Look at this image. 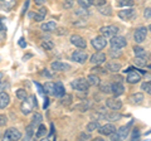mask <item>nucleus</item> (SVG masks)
I'll return each mask as SVG.
<instances>
[{"instance_id": "obj_29", "label": "nucleus", "mask_w": 151, "mask_h": 141, "mask_svg": "<svg viewBox=\"0 0 151 141\" xmlns=\"http://www.w3.org/2000/svg\"><path fill=\"white\" fill-rule=\"evenodd\" d=\"M100 129V124H98V121H92V122H89V124L87 125V131L88 132H92V131L94 130H98Z\"/></svg>"}, {"instance_id": "obj_12", "label": "nucleus", "mask_w": 151, "mask_h": 141, "mask_svg": "<svg viewBox=\"0 0 151 141\" xmlns=\"http://www.w3.org/2000/svg\"><path fill=\"white\" fill-rule=\"evenodd\" d=\"M111 90H112V93L115 95V97H119L121 95H124L125 92V88H124V84H122L121 82H113L111 84Z\"/></svg>"}, {"instance_id": "obj_6", "label": "nucleus", "mask_w": 151, "mask_h": 141, "mask_svg": "<svg viewBox=\"0 0 151 141\" xmlns=\"http://www.w3.org/2000/svg\"><path fill=\"white\" fill-rule=\"evenodd\" d=\"M22 139V132L17 129H9L5 131L4 134V140H8V141H13V140H20Z\"/></svg>"}, {"instance_id": "obj_30", "label": "nucleus", "mask_w": 151, "mask_h": 141, "mask_svg": "<svg viewBox=\"0 0 151 141\" xmlns=\"http://www.w3.org/2000/svg\"><path fill=\"white\" fill-rule=\"evenodd\" d=\"M15 95H17V97L19 98V100H22V101H24V100H27V98H28V93H27L25 90H23V88L18 90Z\"/></svg>"}, {"instance_id": "obj_46", "label": "nucleus", "mask_w": 151, "mask_h": 141, "mask_svg": "<svg viewBox=\"0 0 151 141\" xmlns=\"http://www.w3.org/2000/svg\"><path fill=\"white\" fill-rule=\"evenodd\" d=\"M93 73H106V70H103V68L101 67H96V68H92Z\"/></svg>"}, {"instance_id": "obj_21", "label": "nucleus", "mask_w": 151, "mask_h": 141, "mask_svg": "<svg viewBox=\"0 0 151 141\" xmlns=\"http://www.w3.org/2000/svg\"><path fill=\"white\" fill-rule=\"evenodd\" d=\"M134 63L139 67H144L147 64V55H136L134 59Z\"/></svg>"}, {"instance_id": "obj_35", "label": "nucleus", "mask_w": 151, "mask_h": 141, "mask_svg": "<svg viewBox=\"0 0 151 141\" xmlns=\"http://www.w3.org/2000/svg\"><path fill=\"white\" fill-rule=\"evenodd\" d=\"M134 53H135V55H146V50L142 48V47L135 45L134 47Z\"/></svg>"}, {"instance_id": "obj_4", "label": "nucleus", "mask_w": 151, "mask_h": 141, "mask_svg": "<svg viewBox=\"0 0 151 141\" xmlns=\"http://www.w3.org/2000/svg\"><path fill=\"white\" fill-rule=\"evenodd\" d=\"M146 35H147V28L140 27L134 33V39H135L136 43L140 44V43H142V42L146 39Z\"/></svg>"}, {"instance_id": "obj_10", "label": "nucleus", "mask_w": 151, "mask_h": 141, "mask_svg": "<svg viewBox=\"0 0 151 141\" xmlns=\"http://www.w3.org/2000/svg\"><path fill=\"white\" fill-rule=\"evenodd\" d=\"M70 43H72L73 45H76L77 48H82V49L87 47V42L78 34H73L72 37H70Z\"/></svg>"}, {"instance_id": "obj_49", "label": "nucleus", "mask_w": 151, "mask_h": 141, "mask_svg": "<svg viewBox=\"0 0 151 141\" xmlns=\"http://www.w3.org/2000/svg\"><path fill=\"white\" fill-rule=\"evenodd\" d=\"M140 136V134H139V131L137 130H134V134H132V136H131V139L132 140H135V139H137Z\"/></svg>"}, {"instance_id": "obj_2", "label": "nucleus", "mask_w": 151, "mask_h": 141, "mask_svg": "<svg viewBox=\"0 0 151 141\" xmlns=\"http://www.w3.org/2000/svg\"><path fill=\"white\" fill-rule=\"evenodd\" d=\"M73 90L76 91H79V92H87V90L89 88V83L87 79L84 78H78V79H74V81L70 83Z\"/></svg>"}, {"instance_id": "obj_26", "label": "nucleus", "mask_w": 151, "mask_h": 141, "mask_svg": "<svg viewBox=\"0 0 151 141\" xmlns=\"http://www.w3.org/2000/svg\"><path fill=\"white\" fill-rule=\"evenodd\" d=\"M42 121H43V116H42L39 112H35V114L33 115V119H32V125L33 126H39L42 124Z\"/></svg>"}, {"instance_id": "obj_5", "label": "nucleus", "mask_w": 151, "mask_h": 141, "mask_svg": "<svg viewBox=\"0 0 151 141\" xmlns=\"http://www.w3.org/2000/svg\"><path fill=\"white\" fill-rule=\"evenodd\" d=\"M126 45H127V42H126V39L124 38V37H121V35L112 37V39H111L112 49H121V48H124V47H126Z\"/></svg>"}, {"instance_id": "obj_48", "label": "nucleus", "mask_w": 151, "mask_h": 141, "mask_svg": "<svg viewBox=\"0 0 151 141\" xmlns=\"http://www.w3.org/2000/svg\"><path fill=\"white\" fill-rule=\"evenodd\" d=\"M79 139H81V140H84V139L88 140V139H91V135H89V134H86V132H83V134H81V136H79Z\"/></svg>"}, {"instance_id": "obj_20", "label": "nucleus", "mask_w": 151, "mask_h": 141, "mask_svg": "<svg viewBox=\"0 0 151 141\" xmlns=\"http://www.w3.org/2000/svg\"><path fill=\"white\" fill-rule=\"evenodd\" d=\"M142 101H144V95L140 92L134 93V95L130 96V102L134 103V105H139V103H141Z\"/></svg>"}, {"instance_id": "obj_40", "label": "nucleus", "mask_w": 151, "mask_h": 141, "mask_svg": "<svg viewBox=\"0 0 151 141\" xmlns=\"http://www.w3.org/2000/svg\"><path fill=\"white\" fill-rule=\"evenodd\" d=\"M33 127H34L33 125H29L27 127V140H30L32 139V136H33Z\"/></svg>"}, {"instance_id": "obj_42", "label": "nucleus", "mask_w": 151, "mask_h": 141, "mask_svg": "<svg viewBox=\"0 0 151 141\" xmlns=\"http://www.w3.org/2000/svg\"><path fill=\"white\" fill-rule=\"evenodd\" d=\"M92 4L96 6H102L106 5V0H92Z\"/></svg>"}, {"instance_id": "obj_31", "label": "nucleus", "mask_w": 151, "mask_h": 141, "mask_svg": "<svg viewBox=\"0 0 151 141\" xmlns=\"http://www.w3.org/2000/svg\"><path fill=\"white\" fill-rule=\"evenodd\" d=\"M117 5L119 6H134L135 1L134 0H120V1L117 3Z\"/></svg>"}, {"instance_id": "obj_13", "label": "nucleus", "mask_w": 151, "mask_h": 141, "mask_svg": "<svg viewBox=\"0 0 151 141\" xmlns=\"http://www.w3.org/2000/svg\"><path fill=\"white\" fill-rule=\"evenodd\" d=\"M140 79H141V74L139 72H136V70H130L126 76V82H129L131 84L140 82Z\"/></svg>"}, {"instance_id": "obj_43", "label": "nucleus", "mask_w": 151, "mask_h": 141, "mask_svg": "<svg viewBox=\"0 0 151 141\" xmlns=\"http://www.w3.org/2000/svg\"><path fill=\"white\" fill-rule=\"evenodd\" d=\"M6 88H9V83H8V82H1V81H0V93H1V92H5Z\"/></svg>"}, {"instance_id": "obj_24", "label": "nucleus", "mask_w": 151, "mask_h": 141, "mask_svg": "<svg viewBox=\"0 0 151 141\" xmlns=\"http://www.w3.org/2000/svg\"><path fill=\"white\" fill-rule=\"evenodd\" d=\"M129 132H130V129L129 126H122L117 130V134H119V139L120 140H125L127 136H129Z\"/></svg>"}, {"instance_id": "obj_17", "label": "nucleus", "mask_w": 151, "mask_h": 141, "mask_svg": "<svg viewBox=\"0 0 151 141\" xmlns=\"http://www.w3.org/2000/svg\"><path fill=\"white\" fill-rule=\"evenodd\" d=\"M47 13H48V10H47V8L42 6V8L39 9V10H38V13H35V14H30V17L34 18V20H35V22H42L43 19H45Z\"/></svg>"}, {"instance_id": "obj_25", "label": "nucleus", "mask_w": 151, "mask_h": 141, "mask_svg": "<svg viewBox=\"0 0 151 141\" xmlns=\"http://www.w3.org/2000/svg\"><path fill=\"white\" fill-rule=\"evenodd\" d=\"M64 93H65V91H64L63 84L60 83V82H57V83H55V92H54V96L60 98V97L64 95Z\"/></svg>"}, {"instance_id": "obj_51", "label": "nucleus", "mask_w": 151, "mask_h": 141, "mask_svg": "<svg viewBox=\"0 0 151 141\" xmlns=\"http://www.w3.org/2000/svg\"><path fill=\"white\" fill-rule=\"evenodd\" d=\"M19 45H20L22 48H25V47H27V43H25V42L23 40V39H20V40H19Z\"/></svg>"}, {"instance_id": "obj_1", "label": "nucleus", "mask_w": 151, "mask_h": 141, "mask_svg": "<svg viewBox=\"0 0 151 141\" xmlns=\"http://www.w3.org/2000/svg\"><path fill=\"white\" fill-rule=\"evenodd\" d=\"M37 106H38V103H37L35 96H30L29 98H27V100H24V101L22 102L20 110H22V112L24 115H29L30 112L33 111V109L37 107Z\"/></svg>"}, {"instance_id": "obj_28", "label": "nucleus", "mask_w": 151, "mask_h": 141, "mask_svg": "<svg viewBox=\"0 0 151 141\" xmlns=\"http://www.w3.org/2000/svg\"><path fill=\"white\" fill-rule=\"evenodd\" d=\"M60 98H62V100H60V102H62L63 106H68V105H70V103H72V96L68 95V93H64V95L60 97Z\"/></svg>"}, {"instance_id": "obj_33", "label": "nucleus", "mask_w": 151, "mask_h": 141, "mask_svg": "<svg viewBox=\"0 0 151 141\" xmlns=\"http://www.w3.org/2000/svg\"><path fill=\"white\" fill-rule=\"evenodd\" d=\"M42 48L45 50H52L54 48V44L50 40H44V42H42Z\"/></svg>"}, {"instance_id": "obj_18", "label": "nucleus", "mask_w": 151, "mask_h": 141, "mask_svg": "<svg viewBox=\"0 0 151 141\" xmlns=\"http://www.w3.org/2000/svg\"><path fill=\"white\" fill-rule=\"evenodd\" d=\"M10 103V96L6 92H1L0 93V109H5Z\"/></svg>"}, {"instance_id": "obj_54", "label": "nucleus", "mask_w": 151, "mask_h": 141, "mask_svg": "<svg viewBox=\"0 0 151 141\" xmlns=\"http://www.w3.org/2000/svg\"><path fill=\"white\" fill-rule=\"evenodd\" d=\"M147 67H149V68H150V69H151V64H149V65H147Z\"/></svg>"}, {"instance_id": "obj_15", "label": "nucleus", "mask_w": 151, "mask_h": 141, "mask_svg": "<svg viewBox=\"0 0 151 141\" xmlns=\"http://www.w3.org/2000/svg\"><path fill=\"white\" fill-rule=\"evenodd\" d=\"M89 60H91V63L98 65V64H101L103 62H106V54L101 53V52H97V53H94V54L91 55V59Z\"/></svg>"}, {"instance_id": "obj_37", "label": "nucleus", "mask_w": 151, "mask_h": 141, "mask_svg": "<svg viewBox=\"0 0 151 141\" xmlns=\"http://www.w3.org/2000/svg\"><path fill=\"white\" fill-rule=\"evenodd\" d=\"M141 90H144L146 93L151 95V81H149V82H144L142 84H141Z\"/></svg>"}, {"instance_id": "obj_47", "label": "nucleus", "mask_w": 151, "mask_h": 141, "mask_svg": "<svg viewBox=\"0 0 151 141\" xmlns=\"http://www.w3.org/2000/svg\"><path fill=\"white\" fill-rule=\"evenodd\" d=\"M86 9H87V8H83V9H82V10H77V12H76V13H77V14H78V15H84V17H86V15H87V14H88V12L86 10Z\"/></svg>"}, {"instance_id": "obj_9", "label": "nucleus", "mask_w": 151, "mask_h": 141, "mask_svg": "<svg viewBox=\"0 0 151 141\" xmlns=\"http://www.w3.org/2000/svg\"><path fill=\"white\" fill-rule=\"evenodd\" d=\"M92 47L94 49H97V50H101V49H103V48H106V45H107V40H106V38L103 35H98V37H96V38H93L92 39Z\"/></svg>"}, {"instance_id": "obj_38", "label": "nucleus", "mask_w": 151, "mask_h": 141, "mask_svg": "<svg viewBox=\"0 0 151 141\" xmlns=\"http://www.w3.org/2000/svg\"><path fill=\"white\" fill-rule=\"evenodd\" d=\"M45 126H43V125H39V127H38V131H37V134H35V136H37V137L38 139H39V137H42V136H43V135H45Z\"/></svg>"}, {"instance_id": "obj_53", "label": "nucleus", "mask_w": 151, "mask_h": 141, "mask_svg": "<svg viewBox=\"0 0 151 141\" xmlns=\"http://www.w3.org/2000/svg\"><path fill=\"white\" fill-rule=\"evenodd\" d=\"M147 29H149V30H150V32H151V24H150V25H149V28H147Z\"/></svg>"}, {"instance_id": "obj_23", "label": "nucleus", "mask_w": 151, "mask_h": 141, "mask_svg": "<svg viewBox=\"0 0 151 141\" xmlns=\"http://www.w3.org/2000/svg\"><path fill=\"white\" fill-rule=\"evenodd\" d=\"M40 29L43 30V32H48L49 33V32L55 30L57 29V25H55L54 22H47V23H44V24H42Z\"/></svg>"}, {"instance_id": "obj_3", "label": "nucleus", "mask_w": 151, "mask_h": 141, "mask_svg": "<svg viewBox=\"0 0 151 141\" xmlns=\"http://www.w3.org/2000/svg\"><path fill=\"white\" fill-rule=\"evenodd\" d=\"M100 33H101V35L105 37V38H112V37L117 35L119 28L116 25H105L100 29Z\"/></svg>"}, {"instance_id": "obj_32", "label": "nucleus", "mask_w": 151, "mask_h": 141, "mask_svg": "<svg viewBox=\"0 0 151 141\" xmlns=\"http://www.w3.org/2000/svg\"><path fill=\"white\" fill-rule=\"evenodd\" d=\"M98 8H100V9H98V12H100L101 14H103V15H111V14H112V10H111L110 6L102 5V6H98Z\"/></svg>"}, {"instance_id": "obj_16", "label": "nucleus", "mask_w": 151, "mask_h": 141, "mask_svg": "<svg viewBox=\"0 0 151 141\" xmlns=\"http://www.w3.org/2000/svg\"><path fill=\"white\" fill-rule=\"evenodd\" d=\"M50 68L54 69V70H60V72H64V70H69L70 69V65L68 63H64V62H59V60H57V62H53L50 64Z\"/></svg>"}, {"instance_id": "obj_11", "label": "nucleus", "mask_w": 151, "mask_h": 141, "mask_svg": "<svg viewBox=\"0 0 151 141\" xmlns=\"http://www.w3.org/2000/svg\"><path fill=\"white\" fill-rule=\"evenodd\" d=\"M106 106L108 107V109L113 110V111H119L122 107V102L120 100H117V98H107Z\"/></svg>"}, {"instance_id": "obj_39", "label": "nucleus", "mask_w": 151, "mask_h": 141, "mask_svg": "<svg viewBox=\"0 0 151 141\" xmlns=\"http://www.w3.org/2000/svg\"><path fill=\"white\" fill-rule=\"evenodd\" d=\"M78 4L81 5L82 8H89L91 5H93L92 4V0H78Z\"/></svg>"}, {"instance_id": "obj_45", "label": "nucleus", "mask_w": 151, "mask_h": 141, "mask_svg": "<svg viewBox=\"0 0 151 141\" xmlns=\"http://www.w3.org/2000/svg\"><path fill=\"white\" fill-rule=\"evenodd\" d=\"M144 17L145 19H151V8H146L144 10Z\"/></svg>"}, {"instance_id": "obj_14", "label": "nucleus", "mask_w": 151, "mask_h": 141, "mask_svg": "<svg viewBox=\"0 0 151 141\" xmlns=\"http://www.w3.org/2000/svg\"><path fill=\"white\" fill-rule=\"evenodd\" d=\"M115 131H116V127H115V125H112V124L100 126V129H98V132L101 135H105V136H110L111 134L115 132Z\"/></svg>"}, {"instance_id": "obj_34", "label": "nucleus", "mask_w": 151, "mask_h": 141, "mask_svg": "<svg viewBox=\"0 0 151 141\" xmlns=\"http://www.w3.org/2000/svg\"><path fill=\"white\" fill-rule=\"evenodd\" d=\"M100 90H101V92H103V93H111V92H112L111 84H108V83H103V84L100 83Z\"/></svg>"}, {"instance_id": "obj_19", "label": "nucleus", "mask_w": 151, "mask_h": 141, "mask_svg": "<svg viewBox=\"0 0 151 141\" xmlns=\"http://www.w3.org/2000/svg\"><path fill=\"white\" fill-rule=\"evenodd\" d=\"M87 81L89 83V86H100V83H101V79L100 77L97 76L96 73H92V74H89V76L87 77Z\"/></svg>"}, {"instance_id": "obj_22", "label": "nucleus", "mask_w": 151, "mask_h": 141, "mask_svg": "<svg viewBox=\"0 0 151 141\" xmlns=\"http://www.w3.org/2000/svg\"><path fill=\"white\" fill-rule=\"evenodd\" d=\"M43 87H44V92L47 93V95L54 96V92H55V83H53V82H47Z\"/></svg>"}, {"instance_id": "obj_8", "label": "nucleus", "mask_w": 151, "mask_h": 141, "mask_svg": "<svg viewBox=\"0 0 151 141\" xmlns=\"http://www.w3.org/2000/svg\"><path fill=\"white\" fill-rule=\"evenodd\" d=\"M87 59H88V54L83 50H74L72 53V60H74V62H77L79 64L86 63Z\"/></svg>"}, {"instance_id": "obj_44", "label": "nucleus", "mask_w": 151, "mask_h": 141, "mask_svg": "<svg viewBox=\"0 0 151 141\" xmlns=\"http://www.w3.org/2000/svg\"><path fill=\"white\" fill-rule=\"evenodd\" d=\"M76 109H78L79 111L84 112V111H87V109H88V105H86V102H83V103H81V105L76 106Z\"/></svg>"}, {"instance_id": "obj_52", "label": "nucleus", "mask_w": 151, "mask_h": 141, "mask_svg": "<svg viewBox=\"0 0 151 141\" xmlns=\"http://www.w3.org/2000/svg\"><path fill=\"white\" fill-rule=\"evenodd\" d=\"M1 79H3V73L0 72V81H1Z\"/></svg>"}, {"instance_id": "obj_27", "label": "nucleus", "mask_w": 151, "mask_h": 141, "mask_svg": "<svg viewBox=\"0 0 151 141\" xmlns=\"http://www.w3.org/2000/svg\"><path fill=\"white\" fill-rule=\"evenodd\" d=\"M106 68H107V70H110V72H119L121 69V64L117 62H110Z\"/></svg>"}, {"instance_id": "obj_50", "label": "nucleus", "mask_w": 151, "mask_h": 141, "mask_svg": "<svg viewBox=\"0 0 151 141\" xmlns=\"http://www.w3.org/2000/svg\"><path fill=\"white\" fill-rule=\"evenodd\" d=\"M45 1H47V0H34V3L37 4V5H43Z\"/></svg>"}, {"instance_id": "obj_7", "label": "nucleus", "mask_w": 151, "mask_h": 141, "mask_svg": "<svg viewBox=\"0 0 151 141\" xmlns=\"http://www.w3.org/2000/svg\"><path fill=\"white\" fill-rule=\"evenodd\" d=\"M136 15H137V13L135 9H124V10L119 12V17L122 20H132L136 18Z\"/></svg>"}, {"instance_id": "obj_41", "label": "nucleus", "mask_w": 151, "mask_h": 141, "mask_svg": "<svg viewBox=\"0 0 151 141\" xmlns=\"http://www.w3.org/2000/svg\"><path fill=\"white\" fill-rule=\"evenodd\" d=\"M8 122V117L5 115H0V127H3V126H5Z\"/></svg>"}, {"instance_id": "obj_36", "label": "nucleus", "mask_w": 151, "mask_h": 141, "mask_svg": "<svg viewBox=\"0 0 151 141\" xmlns=\"http://www.w3.org/2000/svg\"><path fill=\"white\" fill-rule=\"evenodd\" d=\"M106 117L110 121H119L120 119H121V115L120 114H116V111L115 112H112V114H108V115H106Z\"/></svg>"}]
</instances>
